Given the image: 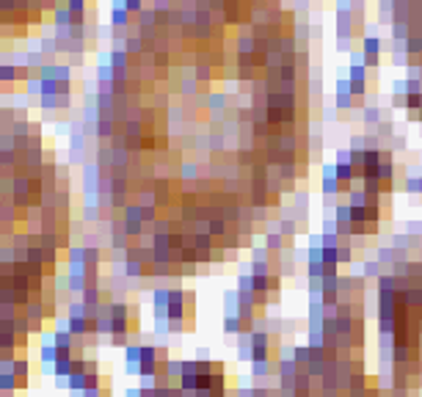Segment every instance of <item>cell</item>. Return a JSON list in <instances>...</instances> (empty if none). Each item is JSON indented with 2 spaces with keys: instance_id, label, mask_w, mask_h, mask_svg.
<instances>
[{
  "instance_id": "obj_1",
  "label": "cell",
  "mask_w": 422,
  "mask_h": 397,
  "mask_svg": "<svg viewBox=\"0 0 422 397\" xmlns=\"http://www.w3.org/2000/svg\"><path fill=\"white\" fill-rule=\"evenodd\" d=\"M362 58H364V66H378V58H381V39L378 36L362 39Z\"/></svg>"
},
{
  "instance_id": "obj_2",
  "label": "cell",
  "mask_w": 422,
  "mask_h": 397,
  "mask_svg": "<svg viewBox=\"0 0 422 397\" xmlns=\"http://www.w3.org/2000/svg\"><path fill=\"white\" fill-rule=\"evenodd\" d=\"M130 19L133 14L125 9V0H113V11H111V25H113V31H127V25H130Z\"/></svg>"
},
{
  "instance_id": "obj_3",
  "label": "cell",
  "mask_w": 422,
  "mask_h": 397,
  "mask_svg": "<svg viewBox=\"0 0 422 397\" xmlns=\"http://www.w3.org/2000/svg\"><path fill=\"white\" fill-rule=\"evenodd\" d=\"M356 105V97L351 91V80H337V108L339 111H351Z\"/></svg>"
},
{
  "instance_id": "obj_4",
  "label": "cell",
  "mask_w": 422,
  "mask_h": 397,
  "mask_svg": "<svg viewBox=\"0 0 422 397\" xmlns=\"http://www.w3.org/2000/svg\"><path fill=\"white\" fill-rule=\"evenodd\" d=\"M50 14H53V28H72V11L66 9V3L56 6Z\"/></svg>"
},
{
  "instance_id": "obj_5",
  "label": "cell",
  "mask_w": 422,
  "mask_h": 397,
  "mask_svg": "<svg viewBox=\"0 0 422 397\" xmlns=\"http://www.w3.org/2000/svg\"><path fill=\"white\" fill-rule=\"evenodd\" d=\"M39 53H42L44 58L56 56V53H58V42H56V36H44L42 42H39Z\"/></svg>"
},
{
  "instance_id": "obj_6",
  "label": "cell",
  "mask_w": 422,
  "mask_h": 397,
  "mask_svg": "<svg viewBox=\"0 0 422 397\" xmlns=\"http://www.w3.org/2000/svg\"><path fill=\"white\" fill-rule=\"evenodd\" d=\"M224 232H227V224H224V218H210V221H207V235H210V237H221Z\"/></svg>"
},
{
  "instance_id": "obj_7",
  "label": "cell",
  "mask_w": 422,
  "mask_h": 397,
  "mask_svg": "<svg viewBox=\"0 0 422 397\" xmlns=\"http://www.w3.org/2000/svg\"><path fill=\"white\" fill-rule=\"evenodd\" d=\"M406 53L408 56H422V36H408L406 39Z\"/></svg>"
},
{
  "instance_id": "obj_8",
  "label": "cell",
  "mask_w": 422,
  "mask_h": 397,
  "mask_svg": "<svg viewBox=\"0 0 422 397\" xmlns=\"http://www.w3.org/2000/svg\"><path fill=\"white\" fill-rule=\"evenodd\" d=\"M144 44H146V42H144V39H141V36H133V39H127V42H125V50H127V56H130V53H141V50H146Z\"/></svg>"
},
{
  "instance_id": "obj_9",
  "label": "cell",
  "mask_w": 422,
  "mask_h": 397,
  "mask_svg": "<svg viewBox=\"0 0 422 397\" xmlns=\"http://www.w3.org/2000/svg\"><path fill=\"white\" fill-rule=\"evenodd\" d=\"M210 108H213V111H224V108H227V97H224V94H218V91H215V94H210Z\"/></svg>"
},
{
  "instance_id": "obj_10",
  "label": "cell",
  "mask_w": 422,
  "mask_h": 397,
  "mask_svg": "<svg viewBox=\"0 0 422 397\" xmlns=\"http://www.w3.org/2000/svg\"><path fill=\"white\" fill-rule=\"evenodd\" d=\"M125 9L130 11V14H135V17H138L141 11L146 9V6H144V0H125Z\"/></svg>"
},
{
  "instance_id": "obj_11",
  "label": "cell",
  "mask_w": 422,
  "mask_h": 397,
  "mask_svg": "<svg viewBox=\"0 0 422 397\" xmlns=\"http://www.w3.org/2000/svg\"><path fill=\"white\" fill-rule=\"evenodd\" d=\"M282 245H284V235H282V232H279V235H274V232H270V235H268V249H270V251H279Z\"/></svg>"
},
{
  "instance_id": "obj_12",
  "label": "cell",
  "mask_w": 422,
  "mask_h": 397,
  "mask_svg": "<svg viewBox=\"0 0 422 397\" xmlns=\"http://www.w3.org/2000/svg\"><path fill=\"white\" fill-rule=\"evenodd\" d=\"M392 36H394V39H403V42H406V39L411 36V31H408L406 22H398V25L392 28Z\"/></svg>"
},
{
  "instance_id": "obj_13",
  "label": "cell",
  "mask_w": 422,
  "mask_h": 397,
  "mask_svg": "<svg viewBox=\"0 0 422 397\" xmlns=\"http://www.w3.org/2000/svg\"><path fill=\"white\" fill-rule=\"evenodd\" d=\"M364 121H370V125H378V121H381L378 108H364Z\"/></svg>"
},
{
  "instance_id": "obj_14",
  "label": "cell",
  "mask_w": 422,
  "mask_h": 397,
  "mask_svg": "<svg viewBox=\"0 0 422 397\" xmlns=\"http://www.w3.org/2000/svg\"><path fill=\"white\" fill-rule=\"evenodd\" d=\"M196 80H202V83H207V80H210V69H207V66H199V69H196Z\"/></svg>"
},
{
  "instance_id": "obj_15",
  "label": "cell",
  "mask_w": 422,
  "mask_h": 397,
  "mask_svg": "<svg viewBox=\"0 0 422 397\" xmlns=\"http://www.w3.org/2000/svg\"><path fill=\"white\" fill-rule=\"evenodd\" d=\"M182 174H185L188 180H196V166H185V168H182Z\"/></svg>"
},
{
  "instance_id": "obj_16",
  "label": "cell",
  "mask_w": 422,
  "mask_h": 397,
  "mask_svg": "<svg viewBox=\"0 0 422 397\" xmlns=\"http://www.w3.org/2000/svg\"><path fill=\"white\" fill-rule=\"evenodd\" d=\"M0 105H3V97H0Z\"/></svg>"
},
{
  "instance_id": "obj_17",
  "label": "cell",
  "mask_w": 422,
  "mask_h": 397,
  "mask_svg": "<svg viewBox=\"0 0 422 397\" xmlns=\"http://www.w3.org/2000/svg\"><path fill=\"white\" fill-rule=\"evenodd\" d=\"M359 3H362V0H359Z\"/></svg>"
}]
</instances>
